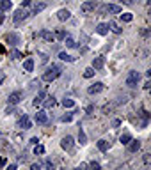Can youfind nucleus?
<instances>
[{"instance_id": "obj_1", "label": "nucleus", "mask_w": 151, "mask_h": 170, "mask_svg": "<svg viewBox=\"0 0 151 170\" xmlns=\"http://www.w3.org/2000/svg\"><path fill=\"white\" fill-rule=\"evenodd\" d=\"M60 71H62V69H60L59 64H52L50 68L46 69V73L43 75V80H45V82H53L60 75Z\"/></svg>"}, {"instance_id": "obj_2", "label": "nucleus", "mask_w": 151, "mask_h": 170, "mask_svg": "<svg viewBox=\"0 0 151 170\" xmlns=\"http://www.w3.org/2000/svg\"><path fill=\"white\" fill-rule=\"evenodd\" d=\"M139 80H141V73L139 71H130L128 73V76H126V87H130V89H133V87H137V83H139Z\"/></svg>"}, {"instance_id": "obj_3", "label": "nucleus", "mask_w": 151, "mask_h": 170, "mask_svg": "<svg viewBox=\"0 0 151 170\" xmlns=\"http://www.w3.org/2000/svg\"><path fill=\"white\" fill-rule=\"evenodd\" d=\"M29 14H30V12L25 9V7H20V9L13 14V20H14V23H16V25H20L21 21H25L27 18H29Z\"/></svg>"}, {"instance_id": "obj_4", "label": "nucleus", "mask_w": 151, "mask_h": 170, "mask_svg": "<svg viewBox=\"0 0 151 170\" xmlns=\"http://www.w3.org/2000/svg\"><path fill=\"white\" fill-rule=\"evenodd\" d=\"M16 128L18 130H30L32 128V120L29 119V115H21L20 119H18V122H16Z\"/></svg>"}, {"instance_id": "obj_5", "label": "nucleus", "mask_w": 151, "mask_h": 170, "mask_svg": "<svg viewBox=\"0 0 151 170\" xmlns=\"http://www.w3.org/2000/svg\"><path fill=\"white\" fill-rule=\"evenodd\" d=\"M23 99V92H20V90H16V92H13V94H9L7 96V105H18L20 101Z\"/></svg>"}, {"instance_id": "obj_6", "label": "nucleus", "mask_w": 151, "mask_h": 170, "mask_svg": "<svg viewBox=\"0 0 151 170\" xmlns=\"http://www.w3.org/2000/svg\"><path fill=\"white\" fill-rule=\"evenodd\" d=\"M5 41H7V44H11V46H18V44L21 43V37H20V34L11 32V34L5 36Z\"/></svg>"}, {"instance_id": "obj_7", "label": "nucleus", "mask_w": 151, "mask_h": 170, "mask_svg": "<svg viewBox=\"0 0 151 170\" xmlns=\"http://www.w3.org/2000/svg\"><path fill=\"white\" fill-rule=\"evenodd\" d=\"M73 145H75V140H73V137H70V135H66V137L60 140V147L64 151H71Z\"/></svg>"}, {"instance_id": "obj_8", "label": "nucleus", "mask_w": 151, "mask_h": 170, "mask_svg": "<svg viewBox=\"0 0 151 170\" xmlns=\"http://www.w3.org/2000/svg\"><path fill=\"white\" fill-rule=\"evenodd\" d=\"M38 36H39L43 41H46V43H53V41H55V36L52 34L50 30H46V29L39 30V32H38Z\"/></svg>"}, {"instance_id": "obj_9", "label": "nucleus", "mask_w": 151, "mask_h": 170, "mask_svg": "<svg viewBox=\"0 0 151 170\" xmlns=\"http://www.w3.org/2000/svg\"><path fill=\"white\" fill-rule=\"evenodd\" d=\"M101 12H103V14H107V12L117 14V12H121V7L119 5H114V4H105V5L101 7Z\"/></svg>"}, {"instance_id": "obj_10", "label": "nucleus", "mask_w": 151, "mask_h": 170, "mask_svg": "<svg viewBox=\"0 0 151 170\" xmlns=\"http://www.w3.org/2000/svg\"><path fill=\"white\" fill-rule=\"evenodd\" d=\"M96 9V2L94 0H87V2H84L80 5V11L82 12H91V11Z\"/></svg>"}, {"instance_id": "obj_11", "label": "nucleus", "mask_w": 151, "mask_h": 170, "mask_svg": "<svg viewBox=\"0 0 151 170\" xmlns=\"http://www.w3.org/2000/svg\"><path fill=\"white\" fill-rule=\"evenodd\" d=\"M103 89H105V85H103L101 82H96V83H92L89 89H87V92H89L91 96H92V94H100Z\"/></svg>"}, {"instance_id": "obj_12", "label": "nucleus", "mask_w": 151, "mask_h": 170, "mask_svg": "<svg viewBox=\"0 0 151 170\" xmlns=\"http://www.w3.org/2000/svg\"><path fill=\"white\" fill-rule=\"evenodd\" d=\"M36 122H38V124H46V122H48V113L45 110H39L36 113Z\"/></svg>"}, {"instance_id": "obj_13", "label": "nucleus", "mask_w": 151, "mask_h": 170, "mask_svg": "<svg viewBox=\"0 0 151 170\" xmlns=\"http://www.w3.org/2000/svg\"><path fill=\"white\" fill-rule=\"evenodd\" d=\"M126 145H128V151H130V152H137V151L141 149V142H139V140H133V138H131V140L128 142Z\"/></svg>"}, {"instance_id": "obj_14", "label": "nucleus", "mask_w": 151, "mask_h": 170, "mask_svg": "<svg viewBox=\"0 0 151 170\" xmlns=\"http://www.w3.org/2000/svg\"><path fill=\"white\" fill-rule=\"evenodd\" d=\"M55 103H57V101H55V98H53V96H46V98L43 99V103H41V105H43L45 108H52V106H55Z\"/></svg>"}, {"instance_id": "obj_15", "label": "nucleus", "mask_w": 151, "mask_h": 170, "mask_svg": "<svg viewBox=\"0 0 151 170\" xmlns=\"http://www.w3.org/2000/svg\"><path fill=\"white\" fill-rule=\"evenodd\" d=\"M70 16H71V12L68 9H59V11H57V18H59L60 21L70 20Z\"/></svg>"}, {"instance_id": "obj_16", "label": "nucleus", "mask_w": 151, "mask_h": 170, "mask_svg": "<svg viewBox=\"0 0 151 170\" xmlns=\"http://www.w3.org/2000/svg\"><path fill=\"white\" fill-rule=\"evenodd\" d=\"M103 66H105V59L103 57H96V59L92 60V68L94 69H101Z\"/></svg>"}, {"instance_id": "obj_17", "label": "nucleus", "mask_w": 151, "mask_h": 170, "mask_svg": "<svg viewBox=\"0 0 151 170\" xmlns=\"http://www.w3.org/2000/svg\"><path fill=\"white\" fill-rule=\"evenodd\" d=\"M96 32H98L100 36H107V34H109V25H107V23H100V25L96 27Z\"/></svg>"}, {"instance_id": "obj_18", "label": "nucleus", "mask_w": 151, "mask_h": 170, "mask_svg": "<svg viewBox=\"0 0 151 170\" xmlns=\"http://www.w3.org/2000/svg\"><path fill=\"white\" fill-rule=\"evenodd\" d=\"M45 98H46V92H39V94L34 98V101H32V103H34V106H39L41 103H43V99H45Z\"/></svg>"}, {"instance_id": "obj_19", "label": "nucleus", "mask_w": 151, "mask_h": 170, "mask_svg": "<svg viewBox=\"0 0 151 170\" xmlns=\"http://www.w3.org/2000/svg\"><path fill=\"white\" fill-rule=\"evenodd\" d=\"M13 2L11 0H0V11H11Z\"/></svg>"}, {"instance_id": "obj_20", "label": "nucleus", "mask_w": 151, "mask_h": 170, "mask_svg": "<svg viewBox=\"0 0 151 170\" xmlns=\"http://www.w3.org/2000/svg\"><path fill=\"white\" fill-rule=\"evenodd\" d=\"M45 9H46V4H45V2H38V4L32 7V12L38 14V12H41V11H45Z\"/></svg>"}, {"instance_id": "obj_21", "label": "nucleus", "mask_w": 151, "mask_h": 170, "mask_svg": "<svg viewBox=\"0 0 151 170\" xmlns=\"http://www.w3.org/2000/svg\"><path fill=\"white\" fill-rule=\"evenodd\" d=\"M23 69L27 71V73L34 71V60H32V59H27V60H25V62H23Z\"/></svg>"}, {"instance_id": "obj_22", "label": "nucleus", "mask_w": 151, "mask_h": 170, "mask_svg": "<svg viewBox=\"0 0 151 170\" xmlns=\"http://www.w3.org/2000/svg\"><path fill=\"white\" fill-rule=\"evenodd\" d=\"M62 41H64V44H66L68 48H75V46H77V43H75V39H73L71 36H66Z\"/></svg>"}, {"instance_id": "obj_23", "label": "nucleus", "mask_w": 151, "mask_h": 170, "mask_svg": "<svg viewBox=\"0 0 151 170\" xmlns=\"http://www.w3.org/2000/svg\"><path fill=\"white\" fill-rule=\"evenodd\" d=\"M78 140H80V145H85V144H87V137H85V133L82 130V126L78 128Z\"/></svg>"}, {"instance_id": "obj_24", "label": "nucleus", "mask_w": 151, "mask_h": 170, "mask_svg": "<svg viewBox=\"0 0 151 170\" xmlns=\"http://www.w3.org/2000/svg\"><path fill=\"white\" fill-rule=\"evenodd\" d=\"M59 59L60 60H66V62H73V60H75V57H71L70 53H66V51H60V53H59Z\"/></svg>"}, {"instance_id": "obj_25", "label": "nucleus", "mask_w": 151, "mask_h": 170, "mask_svg": "<svg viewBox=\"0 0 151 170\" xmlns=\"http://www.w3.org/2000/svg\"><path fill=\"white\" fill-rule=\"evenodd\" d=\"M98 149H100L101 152H107V151H109V142L107 140H98Z\"/></svg>"}, {"instance_id": "obj_26", "label": "nucleus", "mask_w": 151, "mask_h": 170, "mask_svg": "<svg viewBox=\"0 0 151 170\" xmlns=\"http://www.w3.org/2000/svg\"><path fill=\"white\" fill-rule=\"evenodd\" d=\"M109 27H110V30L114 32V34H121V32H123V29H119V25H117L116 21H110V23H109Z\"/></svg>"}, {"instance_id": "obj_27", "label": "nucleus", "mask_w": 151, "mask_h": 170, "mask_svg": "<svg viewBox=\"0 0 151 170\" xmlns=\"http://www.w3.org/2000/svg\"><path fill=\"white\" fill-rule=\"evenodd\" d=\"M130 140H131V135H130V133H123V135H121V138H119V142L123 144V145H126Z\"/></svg>"}, {"instance_id": "obj_28", "label": "nucleus", "mask_w": 151, "mask_h": 170, "mask_svg": "<svg viewBox=\"0 0 151 170\" xmlns=\"http://www.w3.org/2000/svg\"><path fill=\"white\" fill-rule=\"evenodd\" d=\"M94 73H96V69L91 66V68H87V69L84 71V78H92V76H94Z\"/></svg>"}, {"instance_id": "obj_29", "label": "nucleus", "mask_w": 151, "mask_h": 170, "mask_svg": "<svg viewBox=\"0 0 151 170\" xmlns=\"http://www.w3.org/2000/svg\"><path fill=\"white\" fill-rule=\"evenodd\" d=\"M62 105H64V108H73V106H75V101L71 99V98H64V99H62Z\"/></svg>"}, {"instance_id": "obj_30", "label": "nucleus", "mask_w": 151, "mask_h": 170, "mask_svg": "<svg viewBox=\"0 0 151 170\" xmlns=\"http://www.w3.org/2000/svg\"><path fill=\"white\" fill-rule=\"evenodd\" d=\"M121 20L126 21V23H130V21L133 20V14H131V12H123V14H121Z\"/></svg>"}, {"instance_id": "obj_31", "label": "nucleus", "mask_w": 151, "mask_h": 170, "mask_svg": "<svg viewBox=\"0 0 151 170\" xmlns=\"http://www.w3.org/2000/svg\"><path fill=\"white\" fill-rule=\"evenodd\" d=\"M34 154H36V156H38V154H39V156H43V154H45V147H43V145H39V144H36V147H34Z\"/></svg>"}, {"instance_id": "obj_32", "label": "nucleus", "mask_w": 151, "mask_h": 170, "mask_svg": "<svg viewBox=\"0 0 151 170\" xmlns=\"http://www.w3.org/2000/svg\"><path fill=\"white\" fill-rule=\"evenodd\" d=\"M53 36H55V39L62 41V39H64V37H66V32H64V30H57V32H55Z\"/></svg>"}, {"instance_id": "obj_33", "label": "nucleus", "mask_w": 151, "mask_h": 170, "mask_svg": "<svg viewBox=\"0 0 151 170\" xmlns=\"http://www.w3.org/2000/svg\"><path fill=\"white\" fill-rule=\"evenodd\" d=\"M71 119H73V115H71V113H64V115L60 117L62 122H71Z\"/></svg>"}, {"instance_id": "obj_34", "label": "nucleus", "mask_w": 151, "mask_h": 170, "mask_svg": "<svg viewBox=\"0 0 151 170\" xmlns=\"http://www.w3.org/2000/svg\"><path fill=\"white\" fill-rule=\"evenodd\" d=\"M128 101V96L126 94H123V96H119V99H117V105H124Z\"/></svg>"}, {"instance_id": "obj_35", "label": "nucleus", "mask_w": 151, "mask_h": 170, "mask_svg": "<svg viewBox=\"0 0 151 170\" xmlns=\"http://www.w3.org/2000/svg\"><path fill=\"white\" fill-rule=\"evenodd\" d=\"M20 57H21V53L18 50H13V51H11V59L16 60V59H20Z\"/></svg>"}, {"instance_id": "obj_36", "label": "nucleus", "mask_w": 151, "mask_h": 170, "mask_svg": "<svg viewBox=\"0 0 151 170\" xmlns=\"http://www.w3.org/2000/svg\"><path fill=\"white\" fill-rule=\"evenodd\" d=\"M14 112V105H7V108H5V113L9 115V113H13Z\"/></svg>"}, {"instance_id": "obj_37", "label": "nucleus", "mask_w": 151, "mask_h": 170, "mask_svg": "<svg viewBox=\"0 0 151 170\" xmlns=\"http://www.w3.org/2000/svg\"><path fill=\"white\" fill-rule=\"evenodd\" d=\"M38 85H39V82H38V80H34V82H30V87H29V89H30V90H34L36 87H38Z\"/></svg>"}, {"instance_id": "obj_38", "label": "nucleus", "mask_w": 151, "mask_h": 170, "mask_svg": "<svg viewBox=\"0 0 151 170\" xmlns=\"http://www.w3.org/2000/svg\"><path fill=\"white\" fill-rule=\"evenodd\" d=\"M112 108H114V105H105V106H103V112H105V113H109Z\"/></svg>"}, {"instance_id": "obj_39", "label": "nucleus", "mask_w": 151, "mask_h": 170, "mask_svg": "<svg viewBox=\"0 0 151 170\" xmlns=\"http://www.w3.org/2000/svg\"><path fill=\"white\" fill-rule=\"evenodd\" d=\"M87 167H91V168H100V163H96V161H91Z\"/></svg>"}, {"instance_id": "obj_40", "label": "nucleus", "mask_w": 151, "mask_h": 170, "mask_svg": "<svg viewBox=\"0 0 151 170\" xmlns=\"http://www.w3.org/2000/svg\"><path fill=\"white\" fill-rule=\"evenodd\" d=\"M39 57H41V62H48V55L46 53H39Z\"/></svg>"}, {"instance_id": "obj_41", "label": "nucleus", "mask_w": 151, "mask_h": 170, "mask_svg": "<svg viewBox=\"0 0 151 170\" xmlns=\"http://www.w3.org/2000/svg\"><path fill=\"white\" fill-rule=\"evenodd\" d=\"M141 34L144 36V37H148V36H149V30H148V29H142V30H141Z\"/></svg>"}, {"instance_id": "obj_42", "label": "nucleus", "mask_w": 151, "mask_h": 170, "mask_svg": "<svg viewBox=\"0 0 151 170\" xmlns=\"http://www.w3.org/2000/svg\"><path fill=\"white\" fill-rule=\"evenodd\" d=\"M119 124H121V120H119V119H114V120H112V126H114V128H117Z\"/></svg>"}, {"instance_id": "obj_43", "label": "nucleus", "mask_w": 151, "mask_h": 170, "mask_svg": "<svg viewBox=\"0 0 151 170\" xmlns=\"http://www.w3.org/2000/svg\"><path fill=\"white\" fill-rule=\"evenodd\" d=\"M20 2H21V7H27L30 4V0H20Z\"/></svg>"}, {"instance_id": "obj_44", "label": "nucleus", "mask_w": 151, "mask_h": 170, "mask_svg": "<svg viewBox=\"0 0 151 170\" xmlns=\"http://www.w3.org/2000/svg\"><path fill=\"white\" fill-rule=\"evenodd\" d=\"M5 163H7V158H0V168H2Z\"/></svg>"}, {"instance_id": "obj_45", "label": "nucleus", "mask_w": 151, "mask_h": 170, "mask_svg": "<svg viewBox=\"0 0 151 170\" xmlns=\"http://www.w3.org/2000/svg\"><path fill=\"white\" fill-rule=\"evenodd\" d=\"M4 82H5V75H4V73H0V85H2Z\"/></svg>"}, {"instance_id": "obj_46", "label": "nucleus", "mask_w": 151, "mask_h": 170, "mask_svg": "<svg viewBox=\"0 0 151 170\" xmlns=\"http://www.w3.org/2000/svg\"><path fill=\"white\" fill-rule=\"evenodd\" d=\"M121 2H123L124 5H131V4H133V0H121Z\"/></svg>"}, {"instance_id": "obj_47", "label": "nucleus", "mask_w": 151, "mask_h": 170, "mask_svg": "<svg viewBox=\"0 0 151 170\" xmlns=\"http://www.w3.org/2000/svg\"><path fill=\"white\" fill-rule=\"evenodd\" d=\"M30 168H32V170H39V168H41V165H38V163H34V165H32Z\"/></svg>"}, {"instance_id": "obj_48", "label": "nucleus", "mask_w": 151, "mask_h": 170, "mask_svg": "<svg viewBox=\"0 0 151 170\" xmlns=\"http://www.w3.org/2000/svg\"><path fill=\"white\" fill-rule=\"evenodd\" d=\"M149 87H151V82L148 80V82H146V83H144V89H149Z\"/></svg>"}, {"instance_id": "obj_49", "label": "nucleus", "mask_w": 151, "mask_h": 170, "mask_svg": "<svg viewBox=\"0 0 151 170\" xmlns=\"http://www.w3.org/2000/svg\"><path fill=\"white\" fill-rule=\"evenodd\" d=\"M38 142H39V140H38V138H36V137H34V138H30V144H34V145H36V144H38Z\"/></svg>"}, {"instance_id": "obj_50", "label": "nucleus", "mask_w": 151, "mask_h": 170, "mask_svg": "<svg viewBox=\"0 0 151 170\" xmlns=\"http://www.w3.org/2000/svg\"><path fill=\"white\" fill-rule=\"evenodd\" d=\"M144 161H146V163H149V161H151V158H149V154H146V156H144Z\"/></svg>"}, {"instance_id": "obj_51", "label": "nucleus", "mask_w": 151, "mask_h": 170, "mask_svg": "<svg viewBox=\"0 0 151 170\" xmlns=\"http://www.w3.org/2000/svg\"><path fill=\"white\" fill-rule=\"evenodd\" d=\"M4 23V14H2V11H0V25Z\"/></svg>"}]
</instances>
